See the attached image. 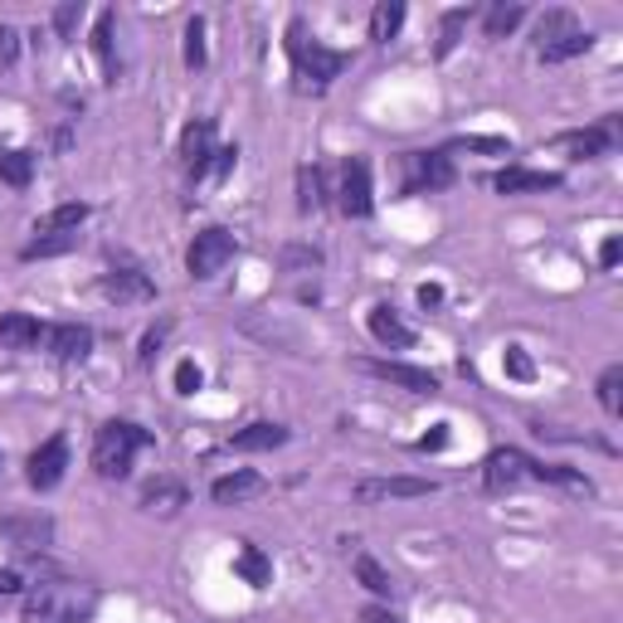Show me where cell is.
Returning <instances> with one entry per match:
<instances>
[{"mask_svg":"<svg viewBox=\"0 0 623 623\" xmlns=\"http://www.w3.org/2000/svg\"><path fill=\"white\" fill-rule=\"evenodd\" d=\"M288 59L302 93H326L332 78H342V69L351 64L342 49H326L316 35H308V20H288Z\"/></svg>","mask_w":623,"mask_h":623,"instance_id":"1","label":"cell"},{"mask_svg":"<svg viewBox=\"0 0 623 623\" xmlns=\"http://www.w3.org/2000/svg\"><path fill=\"white\" fill-rule=\"evenodd\" d=\"M98 609V594L74 580H40L25 594V623H84Z\"/></svg>","mask_w":623,"mask_h":623,"instance_id":"2","label":"cell"},{"mask_svg":"<svg viewBox=\"0 0 623 623\" xmlns=\"http://www.w3.org/2000/svg\"><path fill=\"white\" fill-rule=\"evenodd\" d=\"M156 438H152V429H142V424H132V419H108L103 429H98V438H93V472L98 478H127L132 472V458H137L142 448H152Z\"/></svg>","mask_w":623,"mask_h":623,"instance_id":"3","label":"cell"},{"mask_svg":"<svg viewBox=\"0 0 623 623\" xmlns=\"http://www.w3.org/2000/svg\"><path fill=\"white\" fill-rule=\"evenodd\" d=\"M240 254V240H234L224 224H210V230H200L196 240H190L186 248V268H190V278H214V274H224V264Z\"/></svg>","mask_w":623,"mask_h":623,"instance_id":"4","label":"cell"},{"mask_svg":"<svg viewBox=\"0 0 623 623\" xmlns=\"http://www.w3.org/2000/svg\"><path fill=\"white\" fill-rule=\"evenodd\" d=\"M64 468H69V438L54 434V438H44V444L30 453L25 478H30V487H35V492H54V487L64 482Z\"/></svg>","mask_w":623,"mask_h":623,"instance_id":"5","label":"cell"},{"mask_svg":"<svg viewBox=\"0 0 623 623\" xmlns=\"http://www.w3.org/2000/svg\"><path fill=\"white\" fill-rule=\"evenodd\" d=\"M448 186H453L448 152H410L404 156V196H419V190H448Z\"/></svg>","mask_w":623,"mask_h":623,"instance_id":"6","label":"cell"},{"mask_svg":"<svg viewBox=\"0 0 623 623\" xmlns=\"http://www.w3.org/2000/svg\"><path fill=\"white\" fill-rule=\"evenodd\" d=\"M336 205H342L346 220H370V210H376V190H370V166L360 162V156H346L342 166V190H336Z\"/></svg>","mask_w":623,"mask_h":623,"instance_id":"7","label":"cell"},{"mask_svg":"<svg viewBox=\"0 0 623 623\" xmlns=\"http://www.w3.org/2000/svg\"><path fill=\"white\" fill-rule=\"evenodd\" d=\"M531 453H521V448H492L487 453V463H482V487L487 492H512V487H521L531 478Z\"/></svg>","mask_w":623,"mask_h":623,"instance_id":"8","label":"cell"},{"mask_svg":"<svg viewBox=\"0 0 623 623\" xmlns=\"http://www.w3.org/2000/svg\"><path fill=\"white\" fill-rule=\"evenodd\" d=\"M360 370L376 380H390L410 394H438V376L424 366H404V360H360Z\"/></svg>","mask_w":623,"mask_h":623,"instance_id":"9","label":"cell"},{"mask_svg":"<svg viewBox=\"0 0 623 623\" xmlns=\"http://www.w3.org/2000/svg\"><path fill=\"white\" fill-rule=\"evenodd\" d=\"M434 482L429 478H366L356 482V502L360 507H380V502H404V497H429Z\"/></svg>","mask_w":623,"mask_h":623,"instance_id":"10","label":"cell"},{"mask_svg":"<svg viewBox=\"0 0 623 623\" xmlns=\"http://www.w3.org/2000/svg\"><path fill=\"white\" fill-rule=\"evenodd\" d=\"M98 292H103L108 302H118V308H137V302L156 298V282L137 274V268H112V274H103V282H98Z\"/></svg>","mask_w":623,"mask_h":623,"instance_id":"11","label":"cell"},{"mask_svg":"<svg viewBox=\"0 0 623 623\" xmlns=\"http://www.w3.org/2000/svg\"><path fill=\"white\" fill-rule=\"evenodd\" d=\"M565 176L560 171H531V166H507V171L492 176L497 196H546V190H560Z\"/></svg>","mask_w":623,"mask_h":623,"instance_id":"12","label":"cell"},{"mask_svg":"<svg viewBox=\"0 0 623 623\" xmlns=\"http://www.w3.org/2000/svg\"><path fill=\"white\" fill-rule=\"evenodd\" d=\"M555 146H565L575 162H599V156H609L619 146V127L614 122H599V127H585V132H565V137H555Z\"/></svg>","mask_w":623,"mask_h":623,"instance_id":"13","label":"cell"},{"mask_svg":"<svg viewBox=\"0 0 623 623\" xmlns=\"http://www.w3.org/2000/svg\"><path fill=\"white\" fill-rule=\"evenodd\" d=\"M214 162V122L210 118H196L186 132H180V166L190 176H205Z\"/></svg>","mask_w":623,"mask_h":623,"instance_id":"14","label":"cell"},{"mask_svg":"<svg viewBox=\"0 0 623 623\" xmlns=\"http://www.w3.org/2000/svg\"><path fill=\"white\" fill-rule=\"evenodd\" d=\"M44 346H49L54 360H88V351H93V326L84 322H59L44 332Z\"/></svg>","mask_w":623,"mask_h":623,"instance_id":"15","label":"cell"},{"mask_svg":"<svg viewBox=\"0 0 623 623\" xmlns=\"http://www.w3.org/2000/svg\"><path fill=\"white\" fill-rule=\"evenodd\" d=\"M366 326H370V336H376L380 346H390V351H410L414 346V326L400 322V312H394L390 302H376V308L366 312Z\"/></svg>","mask_w":623,"mask_h":623,"instance_id":"16","label":"cell"},{"mask_svg":"<svg viewBox=\"0 0 623 623\" xmlns=\"http://www.w3.org/2000/svg\"><path fill=\"white\" fill-rule=\"evenodd\" d=\"M258 492H264V478H258V472H248V468H234V472H224V478L210 482L214 507H244V502H254Z\"/></svg>","mask_w":623,"mask_h":623,"instance_id":"17","label":"cell"},{"mask_svg":"<svg viewBox=\"0 0 623 623\" xmlns=\"http://www.w3.org/2000/svg\"><path fill=\"white\" fill-rule=\"evenodd\" d=\"M282 444H288V429H282V424H268V419H258V424H248V429H240V434L230 438L234 453H274V448H282Z\"/></svg>","mask_w":623,"mask_h":623,"instance_id":"18","label":"cell"},{"mask_svg":"<svg viewBox=\"0 0 623 623\" xmlns=\"http://www.w3.org/2000/svg\"><path fill=\"white\" fill-rule=\"evenodd\" d=\"M40 322L30 312H5L0 316V351H35L40 346Z\"/></svg>","mask_w":623,"mask_h":623,"instance_id":"19","label":"cell"},{"mask_svg":"<svg viewBox=\"0 0 623 623\" xmlns=\"http://www.w3.org/2000/svg\"><path fill=\"white\" fill-rule=\"evenodd\" d=\"M54 536L49 516H25V521H0V541H10L15 550H40Z\"/></svg>","mask_w":623,"mask_h":623,"instance_id":"20","label":"cell"},{"mask_svg":"<svg viewBox=\"0 0 623 623\" xmlns=\"http://www.w3.org/2000/svg\"><path fill=\"white\" fill-rule=\"evenodd\" d=\"M88 220V205L84 200H64V205H54L49 214H40L35 220V240H44V234H78Z\"/></svg>","mask_w":623,"mask_h":623,"instance_id":"21","label":"cell"},{"mask_svg":"<svg viewBox=\"0 0 623 623\" xmlns=\"http://www.w3.org/2000/svg\"><path fill=\"white\" fill-rule=\"evenodd\" d=\"M521 20H526V5H521V0H497V5H487V15H482V35L507 40Z\"/></svg>","mask_w":623,"mask_h":623,"instance_id":"22","label":"cell"},{"mask_svg":"<svg viewBox=\"0 0 623 623\" xmlns=\"http://www.w3.org/2000/svg\"><path fill=\"white\" fill-rule=\"evenodd\" d=\"M234 575H240L244 585H254V589H268L274 585V560H268L258 546H244L240 555H234Z\"/></svg>","mask_w":623,"mask_h":623,"instance_id":"23","label":"cell"},{"mask_svg":"<svg viewBox=\"0 0 623 623\" xmlns=\"http://www.w3.org/2000/svg\"><path fill=\"white\" fill-rule=\"evenodd\" d=\"M594 49V35L589 30H570V35L541 44V64H565V59H580V54Z\"/></svg>","mask_w":623,"mask_h":623,"instance_id":"24","label":"cell"},{"mask_svg":"<svg viewBox=\"0 0 623 623\" xmlns=\"http://www.w3.org/2000/svg\"><path fill=\"white\" fill-rule=\"evenodd\" d=\"M142 507L146 512H180V507H186V487L180 482H166V478H156V482H146L142 487Z\"/></svg>","mask_w":623,"mask_h":623,"instance_id":"25","label":"cell"},{"mask_svg":"<svg viewBox=\"0 0 623 623\" xmlns=\"http://www.w3.org/2000/svg\"><path fill=\"white\" fill-rule=\"evenodd\" d=\"M400 25H404V0H380V5L370 10V40L376 44L394 40L400 35Z\"/></svg>","mask_w":623,"mask_h":623,"instance_id":"26","label":"cell"},{"mask_svg":"<svg viewBox=\"0 0 623 623\" xmlns=\"http://www.w3.org/2000/svg\"><path fill=\"white\" fill-rule=\"evenodd\" d=\"M0 180L10 190H25L35 180V152H0Z\"/></svg>","mask_w":623,"mask_h":623,"instance_id":"27","label":"cell"},{"mask_svg":"<svg viewBox=\"0 0 623 623\" xmlns=\"http://www.w3.org/2000/svg\"><path fill=\"white\" fill-rule=\"evenodd\" d=\"M112 25H118V15L112 10H103L93 25V49H98V64H103L108 84H118V54H112Z\"/></svg>","mask_w":623,"mask_h":623,"instance_id":"28","label":"cell"},{"mask_svg":"<svg viewBox=\"0 0 623 623\" xmlns=\"http://www.w3.org/2000/svg\"><path fill=\"white\" fill-rule=\"evenodd\" d=\"M69 248H78V234H44V240H30L25 248H20V258H25V264H35V258L69 254Z\"/></svg>","mask_w":623,"mask_h":623,"instance_id":"29","label":"cell"},{"mask_svg":"<svg viewBox=\"0 0 623 623\" xmlns=\"http://www.w3.org/2000/svg\"><path fill=\"white\" fill-rule=\"evenodd\" d=\"M356 580L370 589V594H380V599H390L394 594V580H390V570H385L380 560H370V555H356Z\"/></svg>","mask_w":623,"mask_h":623,"instance_id":"30","label":"cell"},{"mask_svg":"<svg viewBox=\"0 0 623 623\" xmlns=\"http://www.w3.org/2000/svg\"><path fill=\"white\" fill-rule=\"evenodd\" d=\"M298 210L302 214L322 210V171L316 166H298Z\"/></svg>","mask_w":623,"mask_h":623,"instance_id":"31","label":"cell"},{"mask_svg":"<svg viewBox=\"0 0 623 623\" xmlns=\"http://www.w3.org/2000/svg\"><path fill=\"white\" fill-rule=\"evenodd\" d=\"M463 30H468V10H448L444 25H438V59H448V54L458 49Z\"/></svg>","mask_w":623,"mask_h":623,"instance_id":"32","label":"cell"},{"mask_svg":"<svg viewBox=\"0 0 623 623\" xmlns=\"http://www.w3.org/2000/svg\"><path fill=\"white\" fill-rule=\"evenodd\" d=\"M205 59H210V54H205V20L190 15L186 20V64H190V69H205Z\"/></svg>","mask_w":623,"mask_h":623,"instance_id":"33","label":"cell"},{"mask_svg":"<svg viewBox=\"0 0 623 623\" xmlns=\"http://www.w3.org/2000/svg\"><path fill=\"white\" fill-rule=\"evenodd\" d=\"M599 404H604V414L623 410V366H609L604 376H599Z\"/></svg>","mask_w":623,"mask_h":623,"instance_id":"34","label":"cell"},{"mask_svg":"<svg viewBox=\"0 0 623 623\" xmlns=\"http://www.w3.org/2000/svg\"><path fill=\"white\" fill-rule=\"evenodd\" d=\"M570 30H580V25H575L570 10H546V15H541V25H536V40H541V44H550V40L570 35Z\"/></svg>","mask_w":623,"mask_h":623,"instance_id":"35","label":"cell"},{"mask_svg":"<svg viewBox=\"0 0 623 623\" xmlns=\"http://www.w3.org/2000/svg\"><path fill=\"white\" fill-rule=\"evenodd\" d=\"M502 370H507V380H536V360L526 356V346H507L502 351Z\"/></svg>","mask_w":623,"mask_h":623,"instance_id":"36","label":"cell"},{"mask_svg":"<svg viewBox=\"0 0 623 623\" xmlns=\"http://www.w3.org/2000/svg\"><path fill=\"white\" fill-rule=\"evenodd\" d=\"M453 152H487V156H507V152H512V142H507V137H463V142H453Z\"/></svg>","mask_w":623,"mask_h":623,"instance_id":"37","label":"cell"},{"mask_svg":"<svg viewBox=\"0 0 623 623\" xmlns=\"http://www.w3.org/2000/svg\"><path fill=\"white\" fill-rule=\"evenodd\" d=\"M78 20H84V5H78V0H64V5L54 10V35H59V40H69Z\"/></svg>","mask_w":623,"mask_h":623,"instance_id":"38","label":"cell"},{"mask_svg":"<svg viewBox=\"0 0 623 623\" xmlns=\"http://www.w3.org/2000/svg\"><path fill=\"white\" fill-rule=\"evenodd\" d=\"M200 385H205V376H200L196 360H180L176 366V394H196Z\"/></svg>","mask_w":623,"mask_h":623,"instance_id":"39","label":"cell"},{"mask_svg":"<svg viewBox=\"0 0 623 623\" xmlns=\"http://www.w3.org/2000/svg\"><path fill=\"white\" fill-rule=\"evenodd\" d=\"M15 59H20V30L15 25H0V69H10Z\"/></svg>","mask_w":623,"mask_h":623,"instance_id":"40","label":"cell"},{"mask_svg":"<svg viewBox=\"0 0 623 623\" xmlns=\"http://www.w3.org/2000/svg\"><path fill=\"white\" fill-rule=\"evenodd\" d=\"M234 162H240V146H220V152H214V162H210V171H214V180H224L234 171Z\"/></svg>","mask_w":623,"mask_h":623,"instance_id":"41","label":"cell"},{"mask_svg":"<svg viewBox=\"0 0 623 623\" xmlns=\"http://www.w3.org/2000/svg\"><path fill=\"white\" fill-rule=\"evenodd\" d=\"M619 254H623V240H619V234H609V240L599 244V268H604V274H609V268H619Z\"/></svg>","mask_w":623,"mask_h":623,"instance_id":"42","label":"cell"},{"mask_svg":"<svg viewBox=\"0 0 623 623\" xmlns=\"http://www.w3.org/2000/svg\"><path fill=\"white\" fill-rule=\"evenodd\" d=\"M316 264H322L316 248H288V268H316Z\"/></svg>","mask_w":623,"mask_h":623,"instance_id":"43","label":"cell"},{"mask_svg":"<svg viewBox=\"0 0 623 623\" xmlns=\"http://www.w3.org/2000/svg\"><path fill=\"white\" fill-rule=\"evenodd\" d=\"M444 444H448V424H434V434L419 438V453H438Z\"/></svg>","mask_w":623,"mask_h":623,"instance_id":"44","label":"cell"},{"mask_svg":"<svg viewBox=\"0 0 623 623\" xmlns=\"http://www.w3.org/2000/svg\"><path fill=\"white\" fill-rule=\"evenodd\" d=\"M360 623H400L390 614V609H380V604H370V609H360Z\"/></svg>","mask_w":623,"mask_h":623,"instance_id":"45","label":"cell"},{"mask_svg":"<svg viewBox=\"0 0 623 623\" xmlns=\"http://www.w3.org/2000/svg\"><path fill=\"white\" fill-rule=\"evenodd\" d=\"M438 302H444V288L424 282V288H419V308H438Z\"/></svg>","mask_w":623,"mask_h":623,"instance_id":"46","label":"cell"},{"mask_svg":"<svg viewBox=\"0 0 623 623\" xmlns=\"http://www.w3.org/2000/svg\"><path fill=\"white\" fill-rule=\"evenodd\" d=\"M162 332H166V326H156V332H146V342H142V360H146V366H152L156 346H162Z\"/></svg>","mask_w":623,"mask_h":623,"instance_id":"47","label":"cell"},{"mask_svg":"<svg viewBox=\"0 0 623 623\" xmlns=\"http://www.w3.org/2000/svg\"><path fill=\"white\" fill-rule=\"evenodd\" d=\"M20 589H25V585H20L15 570H0V599H5V594H20Z\"/></svg>","mask_w":623,"mask_h":623,"instance_id":"48","label":"cell"}]
</instances>
